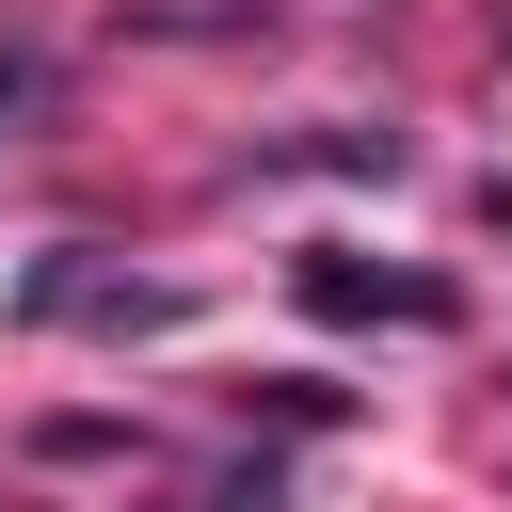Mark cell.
I'll use <instances>...</instances> for the list:
<instances>
[{"label": "cell", "instance_id": "7a4b0ae2", "mask_svg": "<svg viewBox=\"0 0 512 512\" xmlns=\"http://www.w3.org/2000/svg\"><path fill=\"white\" fill-rule=\"evenodd\" d=\"M304 304L320 320H400V336H448L464 320L448 272H384V256H304Z\"/></svg>", "mask_w": 512, "mask_h": 512}, {"label": "cell", "instance_id": "3957f363", "mask_svg": "<svg viewBox=\"0 0 512 512\" xmlns=\"http://www.w3.org/2000/svg\"><path fill=\"white\" fill-rule=\"evenodd\" d=\"M256 176H400V128H304V144H256Z\"/></svg>", "mask_w": 512, "mask_h": 512}, {"label": "cell", "instance_id": "6da1fadb", "mask_svg": "<svg viewBox=\"0 0 512 512\" xmlns=\"http://www.w3.org/2000/svg\"><path fill=\"white\" fill-rule=\"evenodd\" d=\"M176 320H192V288L176 272H128L96 240H64V256L16 272V336H176Z\"/></svg>", "mask_w": 512, "mask_h": 512}, {"label": "cell", "instance_id": "5b68a950", "mask_svg": "<svg viewBox=\"0 0 512 512\" xmlns=\"http://www.w3.org/2000/svg\"><path fill=\"white\" fill-rule=\"evenodd\" d=\"M496 48H512V16H496Z\"/></svg>", "mask_w": 512, "mask_h": 512}, {"label": "cell", "instance_id": "277c9868", "mask_svg": "<svg viewBox=\"0 0 512 512\" xmlns=\"http://www.w3.org/2000/svg\"><path fill=\"white\" fill-rule=\"evenodd\" d=\"M32 112V32H0V128Z\"/></svg>", "mask_w": 512, "mask_h": 512}]
</instances>
